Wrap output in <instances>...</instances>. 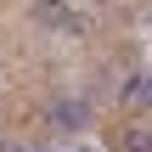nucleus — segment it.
Returning <instances> with one entry per match:
<instances>
[{"label":"nucleus","instance_id":"nucleus-1","mask_svg":"<svg viewBox=\"0 0 152 152\" xmlns=\"http://www.w3.org/2000/svg\"><path fill=\"white\" fill-rule=\"evenodd\" d=\"M28 17H34V23H45V28H56V34H85V17H73V11H68V0H34V6H28Z\"/></svg>","mask_w":152,"mask_h":152},{"label":"nucleus","instance_id":"nucleus-2","mask_svg":"<svg viewBox=\"0 0 152 152\" xmlns=\"http://www.w3.org/2000/svg\"><path fill=\"white\" fill-rule=\"evenodd\" d=\"M85 124H90V102H56V107H51V130L79 135Z\"/></svg>","mask_w":152,"mask_h":152},{"label":"nucleus","instance_id":"nucleus-3","mask_svg":"<svg viewBox=\"0 0 152 152\" xmlns=\"http://www.w3.org/2000/svg\"><path fill=\"white\" fill-rule=\"evenodd\" d=\"M124 107H135V113L152 107V73H135V79L124 85Z\"/></svg>","mask_w":152,"mask_h":152},{"label":"nucleus","instance_id":"nucleus-4","mask_svg":"<svg viewBox=\"0 0 152 152\" xmlns=\"http://www.w3.org/2000/svg\"><path fill=\"white\" fill-rule=\"evenodd\" d=\"M118 152H152V130H141V124L118 130Z\"/></svg>","mask_w":152,"mask_h":152},{"label":"nucleus","instance_id":"nucleus-5","mask_svg":"<svg viewBox=\"0 0 152 152\" xmlns=\"http://www.w3.org/2000/svg\"><path fill=\"white\" fill-rule=\"evenodd\" d=\"M0 152H28V147H17V141H0Z\"/></svg>","mask_w":152,"mask_h":152},{"label":"nucleus","instance_id":"nucleus-6","mask_svg":"<svg viewBox=\"0 0 152 152\" xmlns=\"http://www.w3.org/2000/svg\"><path fill=\"white\" fill-rule=\"evenodd\" d=\"M73 152H96V147H73Z\"/></svg>","mask_w":152,"mask_h":152},{"label":"nucleus","instance_id":"nucleus-7","mask_svg":"<svg viewBox=\"0 0 152 152\" xmlns=\"http://www.w3.org/2000/svg\"><path fill=\"white\" fill-rule=\"evenodd\" d=\"M28 152H51V147H28Z\"/></svg>","mask_w":152,"mask_h":152}]
</instances>
